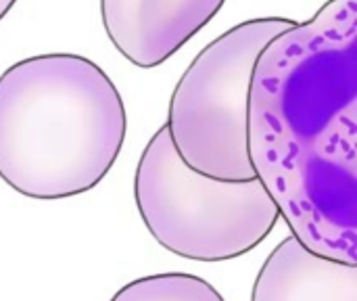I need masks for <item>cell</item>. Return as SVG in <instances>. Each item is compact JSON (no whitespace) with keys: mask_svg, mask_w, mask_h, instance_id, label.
<instances>
[{"mask_svg":"<svg viewBox=\"0 0 357 301\" xmlns=\"http://www.w3.org/2000/svg\"><path fill=\"white\" fill-rule=\"evenodd\" d=\"M293 19L245 21L207 44L174 88L167 130L182 161L228 182L255 180L247 147L249 88L261 50Z\"/></svg>","mask_w":357,"mask_h":301,"instance_id":"277c9868","label":"cell"},{"mask_svg":"<svg viewBox=\"0 0 357 301\" xmlns=\"http://www.w3.org/2000/svg\"><path fill=\"white\" fill-rule=\"evenodd\" d=\"M134 197L153 239L167 251L197 262H226L253 251L280 218L257 178L228 182L188 168L167 126L153 134L140 155Z\"/></svg>","mask_w":357,"mask_h":301,"instance_id":"3957f363","label":"cell"},{"mask_svg":"<svg viewBox=\"0 0 357 301\" xmlns=\"http://www.w3.org/2000/svg\"><path fill=\"white\" fill-rule=\"evenodd\" d=\"M247 147L293 237L357 264V0H328L261 50Z\"/></svg>","mask_w":357,"mask_h":301,"instance_id":"6da1fadb","label":"cell"},{"mask_svg":"<svg viewBox=\"0 0 357 301\" xmlns=\"http://www.w3.org/2000/svg\"><path fill=\"white\" fill-rule=\"evenodd\" d=\"M126 130L119 90L86 57H29L0 75V178L23 197L92 191L117 161Z\"/></svg>","mask_w":357,"mask_h":301,"instance_id":"7a4b0ae2","label":"cell"},{"mask_svg":"<svg viewBox=\"0 0 357 301\" xmlns=\"http://www.w3.org/2000/svg\"><path fill=\"white\" fill-rule=\"evenodd\" d=\"M226 0H100L113 46L136 67L153 69L176 54Z\"/></svg>","mask_w":357,"mask_h":301,"instance_id":"5b68a950","label":"cell"},{"mask_svg":"<svg viewBox=\"0 0 357 301\" xmlns=\"http://www.w3.org/2000/svg\"><path fill=\"white\" fill-rule=\"evenodd\" d=\"M251 301H357V264L318 256L291 235L264 262Z\"/></svg>","mask_w":357,"mask_h":301,"instance_id":"8992f818","label":"cell"},{"mask_svg":"<svg viewBox=\"0 0 357 301\" xmlns=\"http://www.w3.org/2000/svg\"><path fill=\"white\" fill-rule=\"evenodd\" d=\"M17 0H0V21L6 17V13L13 8V4H15Z\"/></svg>","mask_w":357,"mask_h":301,"instance_id":"ba28073f","label":"cell"},{"mask_svg":"<svg viewBox=\"0 0 357 301\" xmlns=\"http://www.w3.org/2000/svg\"><path fill=\"white\" fill-rule=\"evenodd\" d=\"M111 301H226L205 279L184 272L151 274L123 285Z\"/></svg>","mask_w":357,"mask_h":301,"instance_id":"52a82bcc","label":"cell"}]
</instances>
